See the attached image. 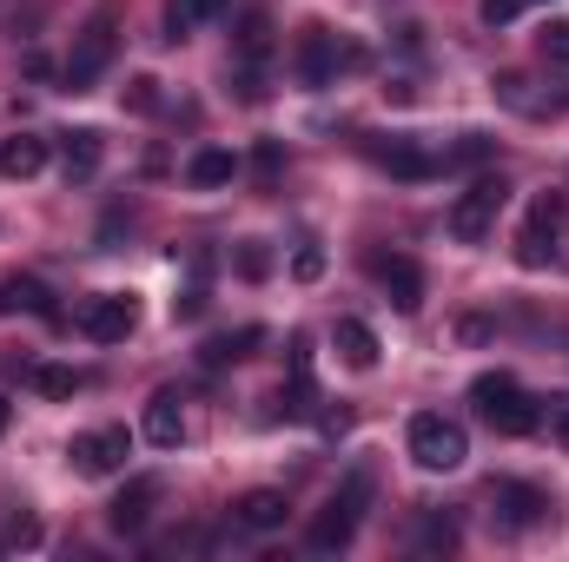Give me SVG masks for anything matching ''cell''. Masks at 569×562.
Here are the masks:
<instances>
[{"label":"cell","instance_id":"cell-1","mask_svg":"<svg viewBox=\"0 0 569 562\" xmlns=\"http://www.w3.org/2000/svg\"><path fill=\"white\" fill-rule=\"evenodd\" d=\"M371 490H378V476H371V463H358L345 483H338V496L311 516V530H305V543L318 550V556H331V550H351V536H358V523H365V510H371Z\"/></svg>","mask_w":569,"mask_h":562},{"label":"cell","instance_id":"cell-2","mask_svg":"<svg viewBox=\"0 0 569 562\" xmlns=\"http://www.w3.org/2000/svg\"><path fill=\"white\" fill-rule=\"evenodd\" d=\"M470 404L483 411L490 430H503V436H537V430H543V404H537L510 371H483V378L470 384Z\"/></svg>","mask_w":569,"mask_h":562},{"label":"cell","instance_id":"cell-3","mask_svg":"<svg viewBox=\"0 0 569 562\" xmlns=\"http://www.w3.org/2000/svg\"><path fill=\"white\" fill-rule=\"evenodd\" d=\"M113 53H120V7H113V0H100V7L87 13V27H80V40H73V53H67V67H60L67 93H87V87L113 67Z\"/></svg>","mask_w":569,"mask_h":562},{"label":"cell","instance_id":"cell-4","mask_svg":"<svg viewBox=\"0 0 569 562\" xmlns=\"http://www.w3.org/2000/svg\"><path fill=\"white\" fill-rule=\"evenodd\" d=\"M405 450H411V463H418V470H463L470 436H463V423L443 418V411H418L411 430H405Z\"/></svg>","mask_w":569,"mask_h":562},{"label":"cell","instance_id":"cell-5","mask_svg":"<svg viewBox=\"0 0 569 562\" xmlns=\"http://www.w3.org/2000/svg\"><path fill=\"white\" fill-rule=\"evenodd\" d=\"M569 232V199L563 192H537V205H530V219H523V232H517V259L537 272V265H550L557 259V245H563Z\"/></svg>","mask_w":569,"mask_h":562},{"label":"cell","instance_id":"cell-6","mask_svg":"<svg viewBox=\"0 0 569 562\" xmlns=\"http://www.w3.org/2000/svg\"><path fill=\"white\" fill-rule=\"evenodd\" d=\"M503 199H510V185H503V179H470V192H457V205H450V239L483 245V239L497 232Z\"/></svg>","mask_w":569,"mask_h":562},{"label":"cell","instance_id":"cell-7","mask_svg":"<svg viewBox=\"0 0 569 562\" xmlns=\"http://www.w3.org/2000/svg\"><path fill=\"white\" fill-rule=\"evenodd\" d=\"M127 456H133V436H127L120 423H107V430H80V436L67 443V463H73L80 476H113Z\"/></svg>","mask_w":569,"mask_h":562},{"label":"cell","instance_id":"cell-8","mask_svg":"<svg viewBox=\"0 0 569 562\" xmlns=\"http://www.w3.org/2000/svg\"><path fill=\"white\" fill-rule=\"evenodd\" d=\"M73 324H80L93 344H127V338H133V324H140V311H133V298L100 291V298H87V304L73 311Z\"/></svg>","mask_w":569,"mask_h":562},{"label":"cell","instance_id":"cell-9","mask_svg":"<svg viewBox=\"0 0 569 562\" xmlns=\"http://www.w3.org/2000/svg\"><path fill=\"white\" fill-rule=\"evenodd\" d=\"M365 265H371V279L385 284V298H391L405 318L425 304V272H418V259H405V252H371Z\"/></svg>","mask_w":569,"mask_h":562},{"label":"cell","instance_id":"cell-10","mask_svg":"<svg viewBox=\"0 0 569 562\" xmlns=\"http://www.w3.org/2000/svg\"><path fill=\"white\" fill-rule=\"evenodd\" d=\"M490 503H497V516H503L510 530H537V523L550 516V496H543L537 483H517V476L490 483Z\"/></svg>","mask_w":569,"mask_h":562},{"label":"cell","instance_id":"cell-11","mask_svg":"<svg viewBox=\"0 0 569 562\" xmlns=\"http://www.w3.org/2000/svg\"><path fill=\"white\" fill-rule=\"evenodd\" d=\"M331 73H338V40H331V27H305V33H298V80H305V87H331Z\"/></svg>","mask_w":569,"mask_h":562},{"label":"cell","instance_id":"cell-12","mask_svg":"<svg viewBox=\"0 0 569 562\" xmlns=\"http://www.w3.org/2000/svg\"><path fill=\"white\" fill-rule=\"evenodd\" d=\"M284 516H291L284 490H246V496L232 503V523H239V530H252V536H266V530H284Z\"/></svg>","mask_w":569,"mask_h":562},{"label":"cell","instance_id":"cell-13","mask_svg":"<svg viewBox=\"0 0 569 562\" xmlns=\"http://www.w3.org/2000/svg\"><path fill=\"white\" fill-rule=\"evenodd\" d=\"M152 503H159V476H133L120 496H113V510H107V523L120 530V536H133L146 530V516H152Z\"/></svg>","mask_w":569,"mask_h":562},{"label":"cell","instance_id":"cell-14","mask_svg":"<svg viewBox=\"0 0 569 562\" xmlns=\"http://www.w3.org/2000/svg\"><path fill=\"white\" fill-rule=\"evenodd\" d=\"M60 159H67V185H87V179L100 172V159H107V140H100L93 127L60 133Z\"/></svg>","mask_w":569,"mask_h":562},{"label":"cell","instance_id":"cell-15","mask_svg":"<svg viewBox=\"0 0 569 562\" xmlns=\"http://www.w3.org/2000/svg\"><path fill=\"white\" fill-rule=\"evenodd\" d=\"M146 443H159V450H179V436H186V411H179V391H152V404H146Z\"/></svg>","mask_w":569,"mask_h":562},{"label":"cell","instance_id":"cell-16","mask_svg":"<svg viewBox=\"0 0 569 562\" xmlns=\"http://www.w3.org/2000/svg\"><path fill=\"white\" fill-rule=\"evenodd\" d=\"M331 344H338V358H345L351 371H378V331H371L365 318H338Z\"/></svg>","mask_w":569,"mask_h":562},{"label":"cell","instance_id":"cell-17","mask_svg":"<svg viewBox=\"0 0 569 562\" xmlns=\"http://www.w3.org/2000/svg\"><path fill=\"white\" fill-rule=\"evenodd\" d=\"M371 159L391 172V179H437L443 165L430 159L425 145H411V140H391V145H371Z\"/></svg>","mask_w":569,"mask_h":562},{"label":"cell","instance_id":"cell-18","mask_svg":"<svg viewBox=\"0 0 569 562\" xmlns=\"http://www.w3.org/2000/svg\"><path fill=\"white\" fill-rule=\"evenodd\" d=\"M186 179H192L199 192H219V185H232V179H239V159H232L226 145H199V152H192V165H186Z\"/></svg>","mask_w":569,"mask_h":562},{"label":"cell","instance_id":"cell-19","mask_svg":"<svg viewBox=\"0 0 569 562\" xmlns=\"http://www.w3.org/2000/svg\"><path fill=\"white\" fill-rule=\"evenodd\" d=\"M490 93H497L503 107H517V113H530V120H543V113H557V93H530V80H523V73H497V80H490Z\"/></svg>","mask_w":569,"mask_h":562},{"label":"cell","instance_id":"cell-20","mask_svg":"<svg viewBox=\"0 0 569 562\" xmlns=\"http://www.w3.org/2000/svg\"><path fill=\"white\" fill-rule=\"evenodd\" d=\"M47 165V140L40 133H13V140H0V172L7 179H33Z\"/></svg>","mask_w":569,"mask_h":562},{"label":"cell","instance_id":"cell-21","mask_svg":"<svg viewBox=\"0 0 569 562\" xmlns=\"http://www.w3.org/2000/svg\"><path fill=\"white\" fill-rule=\"evenodd\" d=\"M259 344H266V331H259V324H246V331L206 338V344H199V358H206V364H239V358H252Z\"/></svg>","mask_w":569,"mask_h":562},{"label":"cell","instance_id":"cell-22","mask_svg":"<svg viewBox=\"0 0 569 562\" xmlns=\"http://www.w3.org/2000/svg\"><path fill=\"white\" fill-rule=\"evenodd\" d=\"M219 13H226V0H166V40H186L192 27H206Z\"/></svg>","mask_w":569,"mask_h":562},{"label":"cell","instance_id":"cell-23","mask_svg":"<svg viewBox=\"0 0 569 562\" xmlns=\"http://www.w3.org/2000/svg\"><path fill=\"white\" fill-rule=\"evenodd\" d=\"M450 550H457V516L425 510V523H418V556H450Z\"/></svg>","mask_w":569,"mask_h":562},{"label":"cell","instance_id":"cell-24","mask_svg":"<svg viewBox=\"0 0 569 562\" xmlns=\"http://www.w3.org/2000/svg\"><path fill=\"white\" fill-rule=\"evenodd\" d=\"M232 272H239L246 284H266V279H272V252H266V239H239Z\"/></svg>","mask_w":569,"mask_h":562},{"label":"cell","instance_id":"cell-25","mask_svg":"<svg viewBox=\"0 0 569 562\" xmlns=\"http://www.w3.org/2000/svg\"><path fill=\"white\" fill-rule=\"evenodd\" d=\"M7 291H13V304H27L33 318H47V324H60V311H53V291L40 279H7Z\"/></svg>","mask_w":569,"mask_h":562},{"label":"cell","instance_id":"cell-26","mask_svg":"<svg viewBox=\"0 0 569 562\" xmlns=\"http://www.w3.org/2000/svg\"><path fill=\"white\" fill-rule=\"evenodd\" d=\"M266 47H272V20L252 7V13L239 20V53H246V60H266Z\"/></svg>","mask_w":569,"mask_h":562},{"label":"cell","instance_id":"cell-27","mask_svg":"<svg viewBox=\"0 0 569 562\" xmlns=\"http://www.w3.org/2000/svg\"><path fill=\"white\" fill-rule=\"evenodd\" d=\"M279 172H284V145L279 140H259V145H252V179L272 192V185H279Z\"/></svg>","mask_w":569,"mask_h":562},{"label":"cell","instance_id":"cell-28","mask_svg":"<svg viewBox=\"0 0 569 562\" xmlns=\"http://www.w3.org/2000/svg\"><path fill=\"white\" fill-rule=\"evenodd\" d=\"M33 391H40V398H73L80 378H73L67 364H40V371H33Z\"/></svg>","mask_w":569,"mask_h":562},{"label":"cell","instance_id":"cell-29","mask_svg":"<svg viewBox=\"0 0 569 562\" xmlns=\"http://www.w3.org/2000/svg\"><path fill=\"white\" fill-rule=\"evenodd\" d=\"M291 279H298V284L325 279V245H298V252H291Z\"/></svg>","mask_w":569,"mask_h":562},{"label":"cell","instance_id":"cell-30","mask_svg":"<svg viewBox=\"0 0 569 562\" xmlns=\"http://www.w3.org/2000/svg\"><path fill=\"white\" fill-rule=\"evenodd\" d=\"M537 47H543V60H557V67H569V20H550V27L537 33Z\"/></svg>","mask_w":569,"mask_h":562},{"label":"cell","instance_id":"cell-31","mask_svg":"<svg viewBox=\"0 0 569 562\" xmlns=\"http://www.w3.org/2000/svg\"><path fill=\"white\" fill-rule=\"evenodd\" d=\"M127 107H133V113H159V80H152V73L127 80Z\"/></svg>","mask_w":569,"mask_h":562},{"label":"cell","instance_id":"cell-32","mask_svg":"<svg viewBox=\"0 0 569 562\" xmlns=\"http://www.w3.org/2000/svg\"><path fill=\"white\" fill-rule=\"evenodd\" d=\"M490 152H497V140H483V133H463V140H457V152H450V165H483Z\"/></svg>","mask_w":569,"mask_h":562},{"label":"cell","instance_id":"cell-33","mask_svg":"<svg viewBox=\"0 0 569 562\" xmlns=\"http://www.w3.org/2000/svg\"><path fill=\"white\" fill-rule=\"evenodd\" d=\"M199 311H206V284H192V291H179V298H172V318H179V324H192Z\"/></svg>","mask_w":569,"mask_h":562},{"label":"cell","instance_id":"cell-34","mask_svg":"<svg viewBox=\"0 0 569 562\" xmlns=\"http://www.w3.org/2000/svg\"><path fill=\"white\" fill-rule=\"evenodd\" d=\"M477 13H483L490 27H510V20L523 13V0H477Z\"/></svg>","mask_w":569,"mask_h":562},{"label":"cell","instance_id":"cell-35","mask_svg":"<svg viewBox=\"0 0 569 562\" xmlns=\"http://www.w3.org/2000/svg\"><path fill=\"white\" fill-rule=\"evenodd\" d=\"M7 543L33 550V543H40V523H33V516H13V523H7Z\"/></svg>","mask_w":569,"mask_h":562},{"label":"cell","instance_id":"cell-36","mask_svg":"<svg viewBox=\"0 0 569 562\" xmlns=\"http://www.w3.org/2000/svg\"><path fill=\"white\" fill-rule=\"evenodd\" d=\"M457 338H463V344H483V338H490V324H483V318H463V324H457Z\"/></svg>","mask_w":569,"mask_h":562},{"label":"cell","instance_id":"cell-37","mask_svg":"<svg viewBox=\"0 0 569 562\" xmlns=\"http://www.w3.org/2000/svg\"><path fill=\"white\" fill-rule=\"evenodd\" d=\"M557 443L569 450V404H557Z\"/></svg>","mask_w":569,"mask_h":562},{"label":"cell","instance_id":"cell-38","mask_svg":"<svg viewBox=\"0 0 569 562\" xmlns=\"http://www.w3.org/2000/svg\"><path fill=\"white\" fill-rule=\"evenodd\" d=\"M7 423H13V404H7V398H0V436H7Z\"/></svg>","mask_w":569,"mask_h":562},{"label":"cell","instance_id":"cell-39","mask_svg":"<svg viewBox=\"0 0 569 562\" xmlns=\"http://www.w3.org/2000/svg\"><path fill=\"white\" fill-rule=\"evenodd\" d=\"M0 311H13V291H7V279H0Z\"/></svg>","mask_w":569,"mask_h":562},{"label":"cell","instance_id":"cell-40","mask_svg":"<svg viewBox=\"0 0 569 562\" xmlns=\"http://www.w3.org/2000/svg\"><path fill=\"white\" fill-rule=\"evenodd\" d=\"M0 543H7V536H0Z\"/></svg>","mask_w":569,"mask_h":562}]
</instances>
